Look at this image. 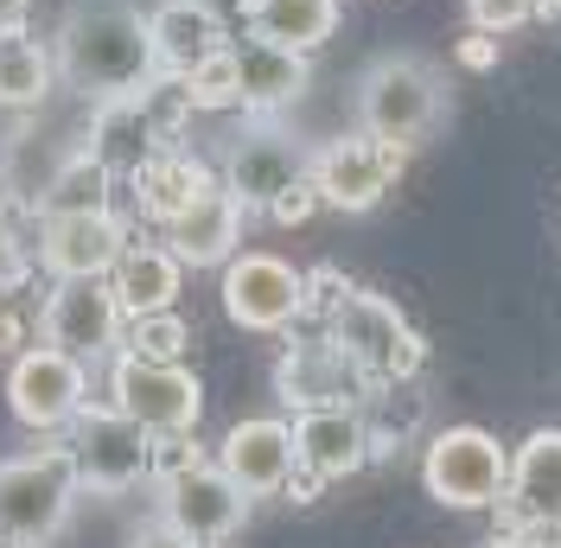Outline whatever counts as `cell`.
<instances>
[{
    "label": "cell",
    "mask_w": 561,
    "mask_h": 548,
    "mask_svg": "<svg viewBox=\"0 0 561 548\" xmlns=\"http://www.w3.org/2000/svg\"><path fill=\"white\" fill-rule=\"evenodd\" d=\"M51 58H58V83L77 90L83 103L135 96L160 70L153 26L135 0H70L58 33H51Z\"/></svg>",
    "instance_id": "1"
},
{
    "label": "cell",
    "mask_w": 561,
    "mask_h": 548,
    "mask_svg": "<svg viewBox=\"0 0 561 548\" xmlns=\"http://www.w3.org/2000/svg\"><path fill=\"white\" fill-rule=\"evenodd\" d=\"M77 491H83V479H77V459L65 441L0 459V543L45 548L70 523Z\"/></svg>",
    "instance_id": "2"
},
{
    "label": "cell",
    "mask_w": 561,
    "mask_h": 548,
    "mask_svg": "<svg viewBox=\"0 0 561 548\" xmlns=\"http://www.w3.org/2000/svg\"><path fill=\"white\" fill-rule=\"evenodd\" d=\"M440 115H447V83L427 58L389 52L377 65H364V77H357V128L364 135L409 153L440 128Z\"/></svg>",
    "instance_id": "3"
},
{
    "label": "cell",
    "mask_w": 561,
    "mask_h": 548,
    "mask_svg": "<svg viewBox=\"0 0 561 548\" xmlns=\"http://www.w3.org/2000/svg\"><path fill=\"white\" fill-rule=\"evenodd\" d=\"M325 339L345 351V364L364 377V389H396V383L415 377L421 357H427L415 326L389 307L383 294H364V287H351L345 300L325 312Z\"/></svg>",
    "instance_id": "4"
},
{
    "label": "cell",
    "mask_w": 561,
    "mask_h": 548,
    "mask_svg": "<svg viewBox=\"0 0 561 548\" xmlns=\"http://www.w3.org/2000/svg\"><path fill=\"white\" fill-rule=\"evenodd\" d=\"M421 484L447 511H497L511 484V453L485 427H447L421 453Z\"/></svg>",
    "instance_id": "5"
},
{
    "label": "cell",
    "mask_w": 561,
    "mask_h": 548,
    "mask_svg": "<svg viewBox=\"0 0 561 548\" xmlns=\"http://www.w3.org/2000/svg\"><path fill=\"white\" fill-rule=\"evenodd\" d=\"M122 332H128V312L115 300L108 274H83V281H51L45 307H38V339L70 351L77 364H108L122 351Z\"/></svg>",
    "instance_id": "6"
},
{
    "label": "cell",
    "mask_w": 561,
    "mask_h": 548,
    "mask_svg": "<svg viewBox=\"0 0 561 548\" xmlns=\"http://www.w3.org/2000/svg\"><path fill=\"white\" fill-rule=\"evenodd\" d=\"M108 402L128 421H140L147 434H192L205 414V383L185 364H153L135 351H115L108 357Z\"/></svg>",
    "instance_id": "7"
},
{
    "label": "cell",
    "mask_w": 561,
    "mask_h": 548,
    "mask_svg": "<svg viewBox=\"0 0 561 548\" xmlns=\"http://www.w3.org/2000/svg\"><path fill=\"white\" fill-rule=\"evenodd\" d=\"M90 402V364H77L58 344H26L7 370V409L33 434H65Z\"/></svg>",
    "instance_id": "8"
},
{
    "label": "cell",
    "mask_w": 561,
    "mask_h": 548,
    "mask_svg": "<svg viewBox=\"0 0 561 548\" xmlns=\"http://www.w3.org/2000/svg\"><path fill=\"white\" fill-rule=\"evenodd\" d=\"M65 446H70V459H77L83 491L122 498V491H135L147 479V446H153V434L140 421H128L115 402H83V414L70 421Z\"/></svg>",
    "instance_id": "9"
},
{
    "label": "cell",
    "mask_w": 561,
    "mask_h": 548,
    "mask_svg": "<svg viewBox=\"0 0 561 548\" xmlns=\"http://www.w3.org/2000/svg\"><path fill=\"white\" fill-rule=\"evenodd\" d=\"M224 312L243 332H287L307 312V274L280 255H262V249L230 255L224 262Z\"/></svg>",
    "instance_id": "10"
},
{
    "label": "cell",
    "mask_w": 561,
    "mask_h": 548,
    "mask_svg": "<svg viewBox=\"0 0 561 548\" xmlns=\"http://www.w3.org/2000/svg\"><path fill=\"white\" fill-rule=\"evenodd\" d=\"M402 172V147H389V140L377 135H339V140H325L313 153V179L319 185V205H332V210H370V205H383V192H389V179Z\"/></svg>",
    "instance_id": "11"
},
{
    "label": "cell",
    "mask_w": 561,
    "mask_h": 548,
    "mask_svg": "<svg viewBox=\"0 0 561 548\" xmlns=\"http://www.w3.org/2000/svg\"><path fill=\"white\" fill-rule=\"evenodd\" d=\"M160 516L173 523L179 536L224 548L249 523V491L230 479L224 466L205 459V466H192V472H179V479L160 484Z\"/></svg>",
    "instance_id": "12"
},
{
    "label": "cell",
    "mask_w": 561,
    "mask_h": 548,
    "mask_svg": "<svg viewBox=\"0 0 561 548\" xmlns=\"http://www.w3.org/2000/svg\"><path fill=\"white\" fill-rule=\"evenodd\" d=\"M313 172V153L300 147L294 135H280V128H249L224 147V185L237 192V205L243 210H268L287 192V185H300Z\"/></svg>",
    "instance_id": "13"
},
{
    "label": "cell",
    "mask_w": 561,
    "mask_h": 548,
    "mask_svg": "<svg viewBox=\"0 0 561 548\" xmlns=\"http://www.w3.org/2000/svg\"><path fill=\"white\" fill-rule=\"evenodd\" d=\"M128 249V230L115 210H83V217H38V269L51 281H83L108 274Z\"/></svg>",
    "instance_id": "14"
},
{
    "label": "cell",
    "mask_w": 561,
    "mask_h": 548,
    "mask_svg": "<svg viewBox=\"0 0 561 548\" xmlns=\"http://www.w3.org/2000/svg\"><path fill=\"white\" fill-rule=\"evenodd\" d=\"M275 396L300 414V409H325V402H357V396H370V389H364V377L345 364V351L319 332V339H294L280 351Z\"/></svg>",
    "instance_id": "15"
},
{
    "label": "cell",
    "mask_w": 561,
    "mask_h": 548,
    "mask_svg": "<svg viewBox=\"0 0 561 548\" xmlns=\"http://www.w3.org/2000/svg\"><path fill=\"white\" fill-rule=\"evenodd\" d=\"M294 466H307L319 479H351L357 466H370V421L357 414V402L294 414Z\"/></svg>",
    "instance_id": "16"
},
{
    "label": "cell",
    "mask_w": 561,
    "mask_h": 548,
    "mask_svg": "<svg viewBox=\"0 0 561 548\" xmlns=\"http://www.w3.org/2000/svg\"><path fill=\"white\" fill-rule=\"evenodd\" d=\"M243 217L249 210L237 205V192L217 179V185H205V192L179 210L173 224H160V230H167V249H173L185 269H224V262L237 255V242H243Z\"/></svg>",
    "instance_id": "17"
},
{
    "label": "cell",
    "mask_w": 561,
    "mask_h": 548,
    "mask_svg": "<svg viewBox=\"0 0 561 548\" xmlns=\"http://www.w3.org/2000/svg\"><path fill=\"white\" fill-rule=\"evenodd\" d=\"M497 516L504 523H524V529H556L561 523V427H536L517 446Z\"/></svg>",
    "instance_id": "18"
},
{
    "label": "cell",
    "mask_w": 561,
    "mask_h": 548,
    "mask_svg": "<svg viewBox=\"0 0 561 548\" xmlns=\"http://www.w3.org/2000/svg\"><path fill=\"white\" fill-rule=\"evenodd\" d=\"M217 466L243 484L249 498H275L294 472V421H275V414L237 421L217 446Z\"/></svg>",
    "instance_id": "19"
},
{
    "label": "cell",
    "mask_w": 561,
    "mask_h": 548,
    "mask_svg": "<svg viewBox=\"0 0 561 548\" xmlns=\"http://www.w3.org/2000/svg\"><path fill=\"white\" fill-rule=\"evenodd\" d=\"M147 26H153V58H160V70H173V77L198 70L205 58H217L230 45L224 13L205 7V0H160L147 13Z\"/></svg>",
    "instance_id": "20"
},
{
    "label": "cell",
    "mask_w": 561,
    "mask_h": 548,
    "mask_svg": "<svg viewBox=\"0 0 561 548\" xmlns=\"http://www.w3.org/2000/svg\"><path fill=\"white\" fill-rule=\"evenodd\" d=\"M83 147L103 160L115 179L128 172L135 179L167 140H160V128L147 122V109H140V96H103V103H90V128H83Z\"/></svg>",
    "instance_id": "21"
},
{
    "label": "cell",
    "mask_w": 561,
    "mask_h": 548,
    "mask_svg": "<svg viewBox=\"0 0 561 548\" xmlns=\"http://www.w3.org/2000/svg\"><path fill=\"white\" fill-rule=\"evenodd\" d=\"M77 147H83V140L38 135L33 122H26V128H13V135L0 140V192H7V205H20V210H33V217H38V198L51 192L58 167H65Z\"/></svg>",
    "instance_id": "22"
},
{
    "label": "cell",
    "mask_w": 561,
    "mask_h": 548,
    "mask_svg": "<svg viewBox=\"0 0 561 548\" xmlns=\"http://www.w3.org/2000/svg\"><path fill=\"white\" fill-rule=\"evenodd\" d=\"M237 52V77H243V109L255 115H275V109L300 103V90H307V52H287L275 38H255L249 33L243 45H230Z\"/></svg>",
    "instance_id": "23"
},
{
    "label": "cell",
    "mask_w": 561,
    "mask_h": 548,
    "mask_svg": "<svg viewBox=\"0 0 561 548\" xmlns=\"http://www.w3.org/2000/svg\"><path fill=\"white\" fill-rule=\"evenodd\" d=\"M179 281H185V262H179L167 242H128L115 255V269H108V287H115V300H122L128 319L167 312L179 300Z\"/></svg>",
    "instance_id": "24"
},
{
    "label": "cell",
    "mask_w": 561,
    "mask_h": 548,
    "mask_svg": "<svg viewBox=\"0 0 561 548\" xmlns=\"http://www.w3.org/2000/svg\"><path fill=\"white\" fill-rule=\"evenodd\" d=\"M51 90H58V58H51V45H38V38L20 33V26H0V109L33 115L38 103H51Z\"/></svg>",
    "instance_id": "25"
},
{
    "label": "cell",
    "mask_w": 561,
    "mask_h": 548,
    "mask_svg": "<svg viewBox=\"0 0 561 548\" xmlns=\"http://www.w3.org/2000/svg\"><path fill=\"white\" fill-rule=\"evenodd\" d=\"M243 20L255 38H275L287 52L313 58L319 45L339 33V0H249Z\"/></svg>",
    "instance_id": "26"
},
{
    "label": "cell",
    "mask_w": 561,
    "mask_h": 548,
    "mask_svg": "<svg viewBox=\"0 0 561 548\" xmlns=\"http://www.w3.org/2000/svg\"><path fill=\"white\" fill-rule=\"evenodd\" d=\"M205 185H217V179H210V167H205V160H192L185 147H160V153L135 172L140 210H147L153 224H173V217L192 205Z\"/></svg>",
    "instance_id": "27"
},
{
    "label": "cell",
    "mask_w": 561,
    "mask_h": 548,
    "mask_svg": "<svg viewBox=\"0 0 561 548\" xmlns=\"http://www.w3.org/2000/svg\"><path fill=\"white\" fill-rule=\"evenodd\" d=\"M115 205V172L90 153V147H77L58 179H51V192L38 198V217H83V210H108Z\"/></svg>",
    "instance_id": "28"
},
{
    "label": "cell",
    "mask_w": 561,
    "mask_h": 548,
    "mask_svg": "<svg viewBox=\"0 0 561 548\" xmlns=\"http://www.w3.org/2000/svg\"><path fill=\"white\" fill-rule=\"evenodd\" d=\"M185 344H192V326H185L173 307L167 312H140V319H128V332H122V351L153 357V364H179Z\"/></svg>",
    "instance_id": "29"
},
{
    "label": "cell",
    "mask_w": 561,
    "mask_h": 548,
    "mask_svg": "<svg viewBox=\"0 0 561 548\" xmlns=\"http://www.w3.org/2000/svg\"><path fill=\"white\" fill-rule=\"evenodd\" d=\"M185 90H192V109H198V115H217V109H243V77H237V52L224 45L217 58H205L198 70H185Z\"/></svg>",
    "instance_id": "30"
},
{
    "label": "cell",
    "mask_w": 561,
    "mask_h": 548,
    "mask_svg": "<svg viewBox=\"0 0 561 548\" xmlns=\"http://www.w3.org/2000/svg\"><path fill=\"white\" fill-rule=\"evenodd\" d=\"M135 96H140V109H147V122L160 128V140H173L179 128L198 115V109H192V90H185V77H173V70H153Z\"/></svg>",
    "instance_id": "31"
},
{
    "label": "cell",
    "mask_w": 561,
    "mask_h": 548,
    "mask_svg": "<svg viewBox=\"0 0 561 548\" xmlns=\"http://www.w3.org/2000/svg\"><path fill=\"white\" fill-rule=\"evenodd\" d=\"M192 466H205V446L192 441V434H153V446H147V479L153 484L179 479Z\"/></svg>",
    "instance_id": "32"
},
{
    "label": "cell",
    "mask_w": 561,
    "mask_h": 548,
    "mask_svg": "<svg viewBox=\"0 0 561 548\" xmlns=\"http://www.w3.org/2000/svg\"><path fill=\"white\" fill-rule=\"evenodd\" d=\"M542 13V0H466V20L479 33H517Z\"/></svg>",
    "instance_id": "33"
},
{
    "label": "cell",
    "mask_w": 561,
    "mask_h": 548,
    "mask_svg": "<svg viewBox=\"0 0 561 548\" xmlns=\"http://www.w3.org/2000/svg\"><path fill=\"white\" fill-rule=\"evenodd\" d=\"M313 210H319V185L313 179H300V185H287L275 205H268V217H275V224H307Z\"/></svg>",
    "instance_id": "34"
},
{
    "label": "cell",
    "mask_w": 561,
    "mask_h": 548,
    "mask_svg": "<svg viewBox=\"0 0 561 548\" xmlns=\"http://www.w3.org/2000/svg\"><path fill=\"white\" fill-rule=\"evenodd\" d=\"M345 294H351V281L339 269H313V274H307V312H319V319L339 307Z\"/></svg>",
    "instance_id": "35"
},
{
    "label": "cell",
    "mask_w": 561,
    "mask_h": 548,
    "mask_svg": "<svg viewBox=\"0 0 561 548\" xmlns=\"http://www.w3.org/2000/svg\"><path fill=\"white\" fill-rule=\"evenodd\" d=\"M128 548H210V543H192V536H179L167 516H153V523H140L128 536Z\"/></svg>",
    "instance_id": "36"
},
{
    "label": "cell",
    "mask_w": 561,
    "mask_h": 548,
    "mask_svg": "<svg viewBox=\"0 0 561 548\" xmlns=\"http://www.w3.org/2000/svg\"><path fill=\"white\" fill-rule=\"evenodd\" d=\"M26 274V249H20V237H13V224L0 217V287H13Z\"/></svg>",
    "instance_id": "37"
},
{
    "label": "cell",
    "mask_w": 561,
    "mask_h": 548,
    "mask_svg": "<svg viewBox=\"0 0 561 548\" xmlns=\"http://www.w3.org/2000/svg\"><path fill=\"white\" fill-rule=\"evenodd\" d=\"M459 58H466L472 70H491V65H497V45H491V33H479V26H472V38H459Z\"/></svg>",
    "instance_id": "38"
},
{
    "label": "cell",
    "mask_w": 561,
    "mask_h": 548,
    "mask_svg": "<svg viewBox=\"0 0 561 548\" xmlns=\"http://www.w3.org/2000/svg\"><path fill=\"white\" fill-rule=\"evenodd\" d=\"M280 491H287L294 504H313L319 491H325V479H319V472H307V466H294V472H287V484H280Z\"/></svg>",
    "instance_id": "39"
},
{
    "label": "cell",
    "mask_w": 561,
    "mask_h": 548,
    "mask_svg": "<svg viewBox=\"0 0 561 548\" xmlns=\"http://www.w3.org/2000/svg\"><path fill=\"white\" fill-rule=\"evenodd\" d=\"M26 7H33V0H0V26H20V20H26Z\"/></svg>",
    "instance_id": "40"
},
{
    "label": "cell",
    "mask_w": 561,
    "mask_h": 548,
    "mask_svg": "<svg viewBox=\"0 0 561 548\" xmlns=\"http://www.w3.org/2000/svg\"><path fill=\"white\" fill-rule=\"evenodd\" d=\"M205 7H217L224 20H230V13H249V0H205Z\"/></svg>",
    "instance_id": "41"
},
{
    "label": "cell",
    "mask_w": 561,
    "mask_h": 548,
    "mask_svg": "<svg viewBox=\"0 0 561 548\" xmlns=\"http://www.w3.org/2000/svg\"><path fill=\"white\" fill-rule=\"evenodd\" d=\"M549 548H561V523H556V529H549Z\"/></svg>",
    "instance_id": "42"
},
{
    "label": "cell",
    "mask_w": 561,
    "mask_h": 548,
    "mask_svg": "<svg viewBox=\"0 0 561 548\" xmlns=\"http://www.w3.org/2000/svg\"><path fill=\"white\" fill-rule=\"evenodd\" d=\"M542 7H561V0H542Z\"/></svg>",
    "instance_id": "43"
},
{
    "label": "cell",
    "mask_w": 561,
    "mask_h": 548,
    "mask_svg": "<svg viewBox=\"0 0 561 548\" xmlns=\"http://www.w3.org/2000/svg\"><path fill=\"white\" fill-rule=\"evenodd\" d=\"M0 548H13V543H0Z\"/></svg>",
    "instance_id": "44"
}]
</instances>
